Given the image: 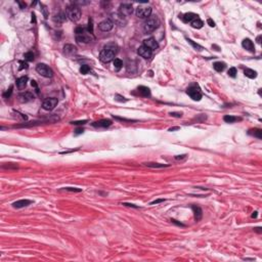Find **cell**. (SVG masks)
<instances>
[{
	"label": "cell",
	"mask_w": 262,
	"mask_h": 262,
	"mask_svg": "<svg viewBox=\"0 0 262 262\" xmlns=\"http://www.w3.org/2000/svg\"><path fill=\"white\" fill-rule=\"evenodd\" d=\"M118 52V46L115 43H109L99 53V60L103 62H110L115 58Z\"/></svg>",
	"instance_id": "6da1fadb"
},
{
	"label": "cell",
	"mask_w": 262,
	"mask_h": 262,
	"mask_svg": "<svg viewBox=\"0 0 262 262\" xmlns=\"http://www.w3.org/2000/svg\"><path fill=\"white\" fill-rule=\"evenodd\" d=\"M76 40L79 43H83V44H87V43L91 42L94 40V37L91 33H89L88 30L82 27H78L76 29Z\"/></svg>",
	"instance_id": "7a4b0ae2"
},
{
	"label": "cell",
	"mask_w": 262,
	"mask_h": 262,
	"mask_svg": "<svg viewBox=\"0 0 262 262\" xmlns=\"http://www.w3.org/2000/svg\"><path fill=\"white\" fill-rule=\"evenodd\" d=\"M66 14H67V17H69L72 21H77L81 19V15H82L81 8H80L78 5H75L72 3L71 5H69V6L66 8Z\"/></svg>",
	"instance_id": "3957f363"
},
{
	"label": "cell",
	"mask_w": 262,
	"mask_h": 262,
	"mask_svg": "<svg viewBox=\"0 0 262 262\" xmlns=\"http://www.w3.org/2000/svg\"><path fill=\"white\" fill-rule=\"evenodd\" d=\"M160 21L158 19V17H150L148 19H145V21L143 23V31L145 33H152L159 27Z\"/></svg>",
	"instance_id": "277c9868"
},
{
	"label": "cell",
	"mask_w": 262,
	"mask_h": 262,
	"mask_svg": "<svg viewBox=\"0 0 262 262\" xmlns=\"http://www.w3.org/2000/svg\"><path fill=\"white\" fill-rule=\"evenodd\" d=\"M186 93L189 95V97H191V99L195 100V101H199V100H201L203 97V93H202V91H201V88L198 85H191L187 89H186Z\"/></svg>",
	"instance_id": "5b68a950"
},
{
	"label": "cell",
	"mask_w": 262,
	"mask_h": 262,
	"mask_svg": "<svg viewBox=\"0 0 262 262\" xmlns=\"http://www.w3.org/2000/svg\"><path fill=\"white\" fill-rule=\"evenodd\" d=\"M135 14L136 17H139V19H148L150 17V14H152V7L145 4L139 5L136 8Z\"/></svg>",
	"instance_id": "8992f818"
},
{
	"label": "cell",
	"mask_w": 262,
	"mask_h": 262,
	"mask_svg": "<svg viewBox=\"0 0 262 262\" xmlns=\"http://www.w3.org/2000/svg\"><path fill=\"white\" fill-rule=\"evenodd\" d=\"M36 71L38 74L45 78H51L53 76V71L45 64H38L36 66Z\"/></svg>",
	"instance_id": "52a82bcc"
},
{
	"label": "cell",
	"mask_w": 262,
	"mask_h": 262,
	"mask_svg": "<svg viewBox=\"0 0 262 262\" xmlns=\"http://www.w3.org/2000/svg\"><path fill=\"white\" fill-rule=\"evenodd\" d=\"M57 103H58L57 98L49 97V98H47V99H45L44 101H43L42 107L45 111H52V110H54V107H56Z\"/></svg>",
	"instance_id": "ba28073f"
},
{
	"label": "cell",
	"mask_w": 262,
	"mask_h": 262,
	"mask_svg": "<svg viewBox=\"0 0 262 262\" xmlns=\"http://www.w3.org/2000/svg\"><path fill=\"white\" fill-rule=\"evenodd\" d=\"M118 12L121 14L122 17L126 19V17H128L129 15L132 14V12H133V7H132L131 4H129V3H124V4H121L120 9Z\"/></svg>",
	"instance_id": "9c48e42d"
},
{
	"label": "cell",
	"mask_w": 262,
	"mask_h": 262,
	"mask_svg": "<svg viewBox=\"0 0 262 262\" xmlns=\"http://www.w3.org/2000/svg\"><path fill=\"white\" fill-rule=\"evenodd\" d=\"M113 27H114V21L110 19H105V21H103L101 23H99V25H98L99 30L100 31H103V32L111 31V30L113 29Z\"/></svg>",
	"instance_id": "30bf717a"
},
{
	"label": "cell",
	"mask_w": 262,
	"mask_h": 262,
	"mask_svg": "<svg viewBox=\"0 0 262 262\" xmlns=\"http://www.w3.org/2000/svg\"><path fill=\"white\" fill-rule=\"evenodd\" d=\"M137 53L140 55V56H142L143 58H150V57H152V50L148 48L146 46L141 45L140 47L138 48Z\"/></svg>",
	"instance_id": "8fae6325"
},
{
	"label": "cell",
	"mask_w": 262,
	"mask_h": 262,
	"mask_svg": "<svg viewBox=\"0 0 262 262\" xmlns=\"http://www.w3.org/2000/svg\"><path fill=\"white\" fill-rule=\"evenodd\" d=\"M19 100L21 103H29V101H32V100H34V94L32 92H29V91L21 92L19 95Z\"/></svg>",
	"instance_id": "7c38bea8"
},
{
	"label": "cell",
	"mask_w": 262,
	"mask_h": 262,
	"mask_svg": "<svg viewBox=\"0 0 262 262\" xmlns=\"http://www.w3.org/2000/svg\"><path fill=\"white\" fill-rule=\"evenodd\" d=\"M112 125V121L109 119H101L99 121H96L94 123H92L93 127H96V128H107Z\"/></svg>",
	"instance_id": "4fadbf2b"
},
{
	"label": "cell",
	"mask_w": 262,
	"mask_h": 262,
	"mask_svg": "<svg viewBox=\"0 0 262 262\" xmlns=\"http://www.w3.org/2000/svg\"><path fill=\"white\" fill-rule=\"evenodd\" d=\"M143 45L146 46V47L150 48V49H152V50H156V49H158V47H159V44H158V42L156 41V39H154V38L145 39V40L143 41Z\"/></svg>",
	"instance_id": "5bb4252c"
},
{
	"label": "cell",
	"mask_w": 262,
	"mask_h": 262,
	"mask_svg": "<svg viewBox=\"0 0 262 262\" xmlns=\"http://www.w3.org/2000/svg\"><path fill=\"white\" fill-rule=\"evenodd\" d=\"M64 53L68 56H72L77 53V47L73 44H66L64 46Z\"/></svg>",
	"instance_id": "9a60e30c"
},
{
	"label": "cell",
	"mask_w": 262,
	"mask_h": 262,
	"mask_svg": "<svg viewBox=\"0 0 262 262\" xmlns=\"http://www.w3.org/2000/svg\"><path fill=\"white\" fill-rule=\"evenodd\" d=\"M242 46H243L245 49L249 50V51H251V52H254L255 51V47H254V44H253V42L250 40L249 38H246L243 40V42H242Z\"/></svg>",
	"instance_id": "2e32d148"
},
{
	"label": "cell",
	"mask_w": 262,
	"mask_h": 262,
	"mask_svg": "<svg viewBox=\"0 0 262 262\" xmlns=\"http://www.w3.org/2000/svg\"><path fill=\"white\" fill-rule=\"evenodd\" d=\"M197 17H198V14L193 13V12H186L182 15V21L184 23H191Z\"/></svg>",
	"instance_id": "e0dca14e"
},
{
	"label": "cell",
	"mask_w": 262,
	"mask_h": 262,
	"mask_svg": "<svg viewBox=\"0 0 262 262\" xmlns=\"http://www.w3.org/2000/svg\"><path fill=\"white\" fill-rule=\"evenodd\" d=\"M27 82H28V77L27 76H23V77H21V78H19L17 80V88H19V90H23V89L27 86Z\"/></svg>",
	"instance_id": "ac0fdd59"
},
{
	"label": "cell",
	"mask_w": 262,
	"mask_h": 262,
	"mask_svg": "<svg viewBox=\"0 0 262 262\" xmlns=\"http://www.w3.org/2000/svg\"><path fill=\"white\" fill-rule=\"evenodd\" d=\"M31 203H32V201H30V200H19L12 204V207L13 208H24V207H26V206L30 205Z\"/></svg>",
	"instance_id": "d6986e66"
},
{
	"label": "cell",
	"mask_w": 262,
	"mask_h": 262,
	"mask_svg": "<svg viewBox=\"0 0 262 262\" xmlns=\"http://www.w3.org/2000/svg\"><path fill=\"white\" fill-rule=\"evenodd\" d=\"M137 91L139 93V95L144 96V97H148V96L150 95V90L146 86H139L137 88Z\"/></svg>",
	"instance_id": "ffe728a7"
},
{
	"label": "cell",
	"mask_w": 262,
	"mask_h": 262,
	"mask_svg": "<svg viewBox=\"0 0 262 262\" xmlns=\"http://www.w3.org/2000/svg\"><path fill=\"white\" fill-rule=\"evenodd\" d=\"M193 214H195V219L197 220V221H199V220H201V218H202L203 216V211L202 209H201L200 207H198V206H193Z\"/></svg>",
	"instance_id": "44dd1931"
},
{
	"label": "cell",
	"mask_w": 262,
	"mask_h": 262,
	"mask_svg": "<svg viewBox=\"0 0 262 262\" xmlns=\"http://www.w3.org/2000/svg\"><path fill=\"white\" fill-rule=\"evenodd\" d=\"M66 15L67 14L64 13V12H58L57 14H55L54 17H53V21H55V23H57V24H62V23H64V21H66Z\"/></svg>",
	"instance_id": "7402d4cb"
},
{
	"label": "cell",
	"mask_w": 262,
	"mask_h": 262,
	"mask_svg": "<svg viewBox=\"0 0 262 262\" xmlns=\"http://www.w3.org/2000/svg\"><path fill=\"white\" fill-rule=\"evenodd\" d=\"M250 135L254 136V137H257L258 139H261L262 138V131L259 128H254V129H250L248 132Z\"/></svg>",
	"instance_id": "603a6c76"
},
{
	"label": "cell",
	"mask_w": 262,
	"mask_h": 262,
	"mask_svg": "<svg viewBox=\"0 0 262 262\" xmlns=\"http://www.w3.org/2000/svg\"><path fill=\"white\" fill-rule=\"evenodd\" d=\"M244 75H245L246 77L250 78V79H254V78L257 77V72L254 71V70H252V69H245V71H244Z\"/></svg>",
	"instance_id": "cb8c5ba5"
},
{
	"label": "cell",
	"mask_w": 262,
	"mask_h": 262,
	"mask_svg": "<svg viewBox=\"0 0 262 262\" xmlns=\"http://www.w3.org/2000/svg\"><path fill=\"white\" fill-rule=\"evenodd\" d=\"M225 67H226V64H224V62H216L213 64V68H214V70L215 71H217V72L224 71Z\"/></svg>",
	"instance_id": "d4e9b609"
},
{
	"label": "cell",
	"mask_w": 262,
	"mask_h": 262,
	"mask_svg": "<svg viewBox=\"0 0 262 262\" xmlns=\"http://www.w3.org/2000/svg\"><path fill=\"white\" fill-rule=\"evenodd\" d=\"M191 26L195 29H201L203 26H204V23H203V21H201L199 17H197V19H195L191 23Z\"/></svg>",
	"instance_id": "484cf974"
},
{
	"label": "cell",
	"mask_w": 262,
	"mask_h": 262,
	"mask_svg": "<svg viewBox=\"0 0 262 262\" xmlns=\"http://www.w3.org/2000/svg\"><path fill=\"white\" fill-rule=\"evenodd\" d=\"M223 120L226 122V123H234V122H236V121H241L242 118H238V117H234V116L226 115V116H224L223 117Z\"/></svg>",
	"instance_id": "4316f807"
},
{
	"label": "cell",
	"mask_w": 262,
	"mask_h": 262,
	"mask_svg": "<svg viewBox=\"0 0 262 262\" xmlns=\"http://www.w3.org/2000/svg\"><path fill=\"white\" fill-rule=\"evenodd\" d=\"M145 166L150 167V168H165V167H168V165L160 164V163H145Z\"/></svg>",
	"instance_id": "83f0119b"
},
{
	"label": "cell",
	"mask_w": 262,
	"mask_h": 262,
	"mask_svg": "<svg viewBox=\"0 0 262 262\" xmlns=\"http://www.w3.org/2000/svg\"><path fill=\"white\" fill-rule=\"evenodd\" d=\"M113 64H114V67H115V69L117 70H120L122 68V66H123V62H122L120 58H115L114 60V62H113Z\"/></svg>",
	"instance_id": "f1b7e54d"
},
{
	"label": "cell",
	"mask_w": 262,
	"mask_h": 262,
	"mask_svg": "<svg viewBox=\"0 0 262 262\" xmlns=\"http://www.w3.org/2000/svg\"><path fill=\"white\" fill-rule=\"evenodd\" d=\"M24 57L26 60H29V62H32V60H34V57H35V55H34V53L32 52V51H29V52H26L24 54Z\"/></svg>",
	"instance_id": "f546056e"
},
{
	"label": "cell",
	"mask_w": 262,
	"mask_h": 262,
	"mask_svg": "<svg viewBox=\"0 0 262 262\" xmlns=\"http://www.w3.org/2000/svg\"><path fill=\"white\" fill-rule=\"evenodd\" d=\"M91 71V69H90V67H88V66H86V64H83L81 68H80V73L81 74H83V75H86V74H88L89 72Z\"/></svg>",
	"instance_id": "4dcf8cb0"
},
{
	"label": "cell",
	"mask_w": 262,
	"mask_h": 262,
	"mask_svg": "<svg viewBox=\"0 0 262 262\" xmlns=\"http://www.w3.org/2000/svg\"><path fill=\"white\" fill-rule=\"evenodd\" d=\"M186 40H187V41H188V43H191V45H193V47H195V49H197V50H199V51H201V50H202V49H203V47H202V46H201V45H199L198 43H195V42H193V40H191V39H188V38H187V39H186Z\"/></svg>",
	"instance_id": "1f68e13d"
},
{
	"label": "cell",
	"mask_w": 262,
	"mask_h": 262,
	"mask_svg": "<svg viewBox=\"0 0 262 262\" xmlns=\"http://www.w3.org/2000/svg\"><path fill=\"white\" fill-rule=\"evenodd\" d=\"M227 74H228V76L231 77V78H236V68H230V69L228 70V72H227Z\"/></svg>",
	"instance_id": "d6a6232c"
},
{
	"label": "cell",
	"mask_w": 262,
	"mask_h": 262,
	"mask_svg": "<svg viewBox=\"0 0 262 262\" xmlns=\"http://www.w3.org/2000/svg\"><path fill=\"white\" fill-rule=\"evenodd\" d=\"M64 189L68 191H74V193H80V191H82L81 188H76V187H64Z\"/></svg>",
	"instance_id": "836d02e7"
},
{
	"label": "cell",
	"mask_w": 262,
	"mask_h": 262,
	"mask_svg": "<svg viewBox=\"0 0 262 262\" xmlns=\"http://www.w3.org/2000/svg\"><path fill=\"white\" fill-rule=\"evenodd\" d=\"M11 93H12V86H10L9 89H8V90H7L6 92L3 94V97H4V98H8L10 95H11Z\"/></svg>",
	"instance_id": "e575fe53"
},
{
	"label": "cell",
	"mask_w": 262,
	"mask_h": 262,
	"mask_svg": "<svg viewBox=\"0 0 262 262\" xmlns=\"http://www.w3.org/2000/svg\"><path fill=\"white\" fill-rule=\"evenodd\" d=\"M88 32L89 33H91L92 34L93 33V26H92V19H89V24H88Z\"/></svg>",
	"instance_id": "d590c367"
},
{
	"label": "cell",
	"mask_w": 262,
	"mask_h": 262,
	"mask_svg": "<svg viewBox=\"0 0 262 262\" xmlns=\"http://www.w3.org/2000/svg\"><path fill=\"white\" fill-rule=\"evenodd\" d=\"M85 123H87V121L86 120H83V121H73V122H71V124H73V125H83V124H85Z\"/></svg>",
	"instance_id": "8d00e7d4"
},
{
	"label": "cell",
	"mask_w": 262,
	"mask_h": 262,
	"mask_svg": "<svg viewBox=\"0 0 262 262\" xmlns=\"http://www.w3.org/2000/svg\"><path fill=\"white\" fill-rule=\"evenodd\" d=\"M164 199H159V200H156V201H152V203H150V205H156V204H159V203H162L164 202Z\"/></svg>",
	"instance_id": "74e56055"
},
{
	"label": "cell",
	"mask_w": 262,
	"mask_h": 262,
	"mask_svg": "<svg viewBox=\"0 0 262 262\" xmlns=\"http://www.w3.org/2000/svg\"><path fill=\"white\" fill-rule=\"evenodd\" d=\"M116 97V100H119V101H124V103H126L127 101V99H125V97H122V96H120V95H116L115 96Z\"/></svg>",
	"instance_id": "f35d334b"
},
{
	"label": "cell",
	"mask_w": 262,
	"mask_h": 262,
	"mask_svg": "<svg viewBox=\"0 0 262 262\" xmlns=\"http://www.w3.org/2000/svg\"><path fill=\"white\" fill-rule=\"evenodd\" d=\"M207 23H208V25H209L210 27H215V23H214V21H213L212 19H207Z\"/></svg>",
	"instance_id": "ab89813d"
},
{
	"label": "cell",
	"mask_w": 262,
	"mask_h": 262,
	"mask_svg": "<svg viewBox=\"0 0 262 262\" xmlns=\"http://www.w3.org/2000/svg\"><path fill=\"white\" fill-rule=\"evenodd\" d=\"M41 7H42L43 13H44V17H45V19H47V17H48V14H47V12H46V7L44 6V5H42V4H41Z\"/></svg>",
	"instance_id": "60d3db41"
},
{
	"label": "cell",
	"mask_w": 262,
	"mask_h": 262,
	"mask_svg": "<svg viewBox=\"0 0 262 262\" xmlns=\"http://www.w3.org/2000/svg\"><path fill=\"white\" fill-rule=\"evenodd\" d=\"M19 64H21V67H19V70L27 69V68H28V64H27V62H19Z\"/></svg>",
	"instance_id": "b9f144b4"
},
{
	"label": "cell",
	"mask_w": 262,
	"mask_h": 262,
	"mask_svg": "<svg viewBox=\"0 0 262 262\" xmlns=\"http://www.w3.org/2000/svg\"><path fill=\"white\" fill-rule=\"evenodd\" d=\"M170 115L171 116H173V117H177V118H180L182 115H181V113H170Z\"/></svg>",
	"instance_id": "7bdbcfd3"
},
{
	"label": "cell",
	"mask_w": 262,
	"mask_h": 262,
	"mask_svg": "<svg viewBox=\"0 0 262 262\" xmlns=\"http://www.w3.org/2000/svg\"><path fill=\"white\" fill-rule=\"evenodd\" d=\"M123 205L127 206V207H133V208H138V206H135L133 204H129V203H123Z\"/></svg>",
	"instance_id": "ee69618b"
},
{
	"label": "cell",
	"mask_w": 262,
	"mask_h": 262,
	"mask_svg": "<svg viewBox=\"0 0 262 262\" xmlns=\"http://www.w3.org/2000/svg\"><path fill=\"white\" fill-rule=\"evenodd\" d=\"M31 84H32V86H33V87H35L36 91L38 92L39 89H38V86H37V83H36V81H32V82H31Z\"/></svg>",
	"instance_id": "f6af8a7d"
},
{
	"label": "cell",
	"mask_w": 262,
	"mask_h": 262,
	"mask_svg": "<svg viewBox=\"0 0 262 262\" xmlns=\"http://www.w3.org/2000/svg\"><path fill=\"white\" fill-rule=\"evenodd\" d=\"M83 131H84V130H83V129H82V128H78V129H76V132H75V133H76V134L83 133Z\"/></svg>",
	"instance_id": "bcb514c9"
},
{
	"label": "cell",
	"mask_w": 262,
	"mask_h": 262,
	"mask_svg": "<svg viewBox=\"0 0 262 262\" xmlns=\"http://www.w3.org/2000/svg\"><path fill=\"white\" fill-rule=\"evenodd\" d=\"M185 157H186V155H181L180 157H175V159H176V160H179V159H180V160H181L182 158H185Z\"/></svg>",
	"instance_id": "7dc6e473"
},
{
	"label": "cell",
	"mask_w": 262,
	"mask_h": 262,
	"mask_svg": "<svg viewBox=\"0 0 262 262\" xmlns=\"http://www.w3.org/2000/svg\"><path fill=\"white\" fill-rule=\"evenodd\" d=\"M179 127H173V128H170L169 131H174V130H178Z\"/></svg>",
	"instance_id": "c3c4849f"
},
{
	"label": "cell",
	"mask_w": 262,
	"mask_h": 262,
	"mask_svg": "<svg viewBox=\"0 0 262 262\" xmlns=\"http://www.w3.org/2000/svg\"><path fill=\"white\" fill-rule=\"evenodd\" d=\"M19 5H21V8H25V7H26V4H25V3L19 2Z\"/></svg>",
	"instance_id": "681fc988"
},
{
	"label": "cell",
	"mask_w": 262,
	"mask_h": 262,
	"mask_svg": "<svg viewBox=\"0 0 262 262\" xmlns=\"http://www.w3.org/2000/svg\"><path fill=\"white\" fill-rule=\"evenodd\" d=\"M256 217H257V212H254L252 214V218H256Z\"/></svg>",
	"instance_id": "f907efd6"
},
{
	"label": "cell",
	"mask_w": 262,
	"mask_h": 262,
	"mask_svg": "<svg viewBox=\"0 0 262 262\" xmlns=\"http://www.w3.org/2000/svg\"><path fill=\"white\" fill-rule=\"evenodd\" d=\"M32 21H34L35 23V14L32 13Z\"/></svg>",
	"instance_id": "816d5d0a"
},
{
	"label": "cell",
	"mask_w": 262,
	"mask_h": 262,
	"mask_svg": "<svg viewBox=\"0 0 262 262\" xmlns=\"http://www.w3.org/2000/svg\"><path fill=\"white\" fill-rule=\"evenodd\" d=\"M260 39H261V36H258V37H257V42H258V43H261Z\"/></svg>",
	"instance_id": "f5cc1de1"
}]
</instances>
